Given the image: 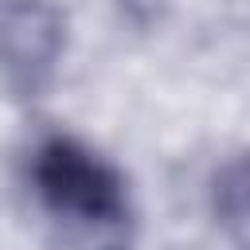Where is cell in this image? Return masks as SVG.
<instances>
[{
  "label": "cell",
  "instance_id": "obj_1",
  "mask_svg": "<svg viewBox=\"0 0 250 250\" xmlns=\"http://www.w3.org/2000/svg\"><path fill=\"white\" fill-rule=\"evenodd\" d=\"M31 191L66 234L94 250L129 246V195L121 172L74 137H47L31 152Z\"/></svg>",
  "mask_w": 250,
  "mask_h": 250
},
{
  "label": "cell",
  "instance_id": "obj_2",
  "mask_svg": "<svg viewBox=\"0 0 250 250\" xmlns=\"http://www.w3.org/2000/svg\"><path fill=\"white\" fill-rule=\"evenodd\" d=\"M66 47V20L51 0H0V78L20 102L51 90Z\"/></svg>",
  "mask_w": 250,
  "mask_h": 250
},
{
  "label": "cell",
  "instance_id": "obj_3",
  "mask_svg": "<svg viewBox=\"0 0 250 250\" xmlns=\"http://www.w3.org/2000/svg\"><path fill=\"white\" fill-rule=\"evenodd\" d=\"M215 219L230 242V250H250V152L230 160L215 176Z\"/></svg>",
  "mask_w": 250,
  "mask_h": 250
}]
</instances>
